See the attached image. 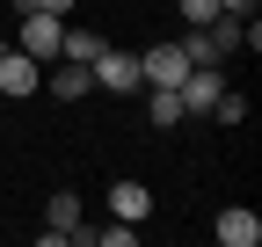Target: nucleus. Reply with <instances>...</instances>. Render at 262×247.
<instances>
[{"label":"nucleus","mask_w":262,"mask_h":247,"mask_svg":"<svg viewBox=\"0 0 262 247\" xmlns=\"http://www.w3.org/2000/svg\"><path fill=\"white\" fill-rule=\"evenodd\" d=\"M88 80L102 87V95H139V58L117 51V44H102V58L88 66Z\"/></svg>","instance_id":"f257e3e1"},{"label":"nucleus","mask_w":262,"mask_h":247,"mask_svg":"<svg viewBox=\"0 0 262 247\" xmlns=\"http://www.w3.org/2000/svg\"><path fill=\"white\" fill-rule=\"evenodd\" d=\"M58 44H66V15H22L15 51H29V58L44 66V58H58Z\"/></svg>","instance_id":"f03ea898"},{"label":"nucleus","mask_w":262,"mask_h":247,"mask_svg":"<svg viewBox=\"0 0 262 247\" xmlns=\"http://www.w3.org/2000/svg\"><path fill=\"white\" fill-rule=\"evenodd\" d=\"M182 73H189V51L182 44H153L139 58V87H182Z\"/></svg>","instance_id":"7ed1b4c3"},{"label":"nucleus","mask_w":262,"mask_h":247,"mask_svg":"<svg viewBox=\"0 0 262 247\" xmlns=\"http://www.w3.org/2000/svg\"><path fill=\"white\" fill-rule=\"evenodd\" d=\"M37 87H44V66H37L29 51L8 44V51H0V95H15V102H22V95H37Z\"/></svg>","instance_id":"20e7f679"},{"label":"nucleus","mask_w":262,"mask_h":247,"mask_svg":"<svg viewBox=\"0 0 262 247\" xmlns=\"http://www.w3.org/2000/svg\"><path fill=\"white\" fill-rule=\"evenodd\" d=\"M211 240H219V247H255V240H262V218H255L248 204H226L219 218H211Z\"/></svg>","instance_id":"39448f33"},{"label":"nucleus","mask_w":262,"mask_h":247,"mask_svg":"<svg viewBox=\"0 0 262 247\" xmlns=\"http://www.w3.org/2000/svg\"><path fill=\"white\" fill-rule=\"evenodd\" d=\"M219 87H226V73H219V66H189L175 95H182V109L196 116V109H211V102H219Z\"/></svg>","instance_id":"423d86ee"},{"label":"nucleus","mask_w":262,"mask_h":247,"mask_svg":"<svg viewBox=\"0 0 262 247\" xmlns=\"http://www.w3.org/2000/svg\"><path fill=\"white\" fill-rule=\"evenodd\" d=\"M44 226H51V233H66L73 247H88V233H95V226H80V196H73V189H58V196L44 204Z\"/></svg>","instance_id":"0eeeda50"},{"label":"nucleus","mask_w":262,"mask_h":247,"mask_svg":"<svg viewBox=\"0 0 262 247\" xmlns=\"http://www.w3.org/2000/svg\"><path fill=\"white\" fill-rule=\"evenodd\" d=\"M110 211L131 218V226H146L153 218V189H146V182H110Z\"/></svg>","instance_id":"6e6552de"},{"label":"nucleus","mask_w":262,"mask_h":247,"mask_svg":"<svg viewBox=\"0 0 262 247\" xmlns=\"http://www.w3.org/2000/svg\"><path fill=\"white\" fill-rule=\"evenodd\" d=\"M102 29H73V22H66V44H58V58H73V66H95V58H102Z\"/></svg>","instance_id":"1a4fd4ad"},{"label":"nucleus","mask_w":262,"mask_h":247,"mask_svg":"<svg viewBox=\"0 0 262 247\" xmlns=\"http://www.w3.org/2000/svg\"><path fill=\"white\" fill-rule=\"evenodd\" d=\"M139 95H146V124H160V131H168V124H182V116H189L175 87H139Z\"/></svg>","instance_id":"9d476101"},{"label":"nucleus","mask_w":262,"mask_h":247,"mask_svg":"<svg viewBox=\"0 0 262 247\" xmlns=\"http://www.w3.org/2000/svg\"><path fill=\"white\" fill-rule=\"evenodd\" d=\"M51 95H58V102H80V95H95L88 66H73V58H58V73H51Z\"/></svg>","instance_id":"9b49d317"},{"label":"nucleus","mask_w":262,"mask_h":247,"mask_svg":"<svg viewBox=\"0 0 262 247\" xmlns=\"http://www.w3.org/2000/svg\"><path fill=\"white\" fill-rule=\"evenodd\" d=\"M204 116H219V124H248V95H241V87H219V102H211Z\"/></svg>","instance_id":"f8f14e48"},{"label":"nucleus","mask_w":262,"mask_h":247,"mask_svg":"<svg viewBox=\"0 0 262 247\" xmlns=\"http://www.w3.org/2000/svg\"><path fill=\"white\" fill-rule=\"evenodd\" d=\"M88 240H102V247H131V240H139V226H131V218H117V226H95Z\"/></svg>","instance_id":"ddd939ff"},{"label":"nucleus","mask_w":262,"mask_h":247,"mask_svg":"<svg viewBox=\"0 0 262 247\" xmlns=\"http://www.w3.org/2000/svg\"><path fill=\"white\" fill-rule=\"evenodd\" d=\"M175 8H182V22H189V29H204V22L219 15V0H175Z\"/></svg>","instance_id":"4468645a"},{"label":"nucleus","mask_w":262,"mask_h":247,"mask_svg":"<svg viewBox=\"0 0 262 247\" xmlns=\"http://www.w3.org/2000/svg\"><path fill=\"white\" fill-rule=\"evenodd\" d=\"M15 15H73V0H15Z\"/></svg>","instance_id":"2eb2a0df"},{"label":"nucleus","mask_w":262,"mask_h":247,"mask_svg":"<svg viewBox=\"0 0 262 247\" xmlns=\"http://www.w3.org/2000/svg\"><path fill=\"white\" fill-rule=\"evenodd\" d=\"M219 15H241V22H248V15H255V0H219Z\"/></svg>","instance_id":"dca6fc26"},{"label":"nucleus","mask_w":262,"mask_h":247,"mask_svg":"<svg viewBox=\"0 0 262 247\" xmlns=\"http://www.w3.org/2000/svg\"><path fill=\"white\" fill-rule=\"evenodd\" d=\"M0 51H8V37H0Z\"/></svg>","instance_id":"f3484780"}]
</instances>
